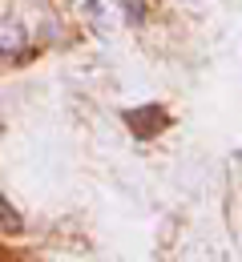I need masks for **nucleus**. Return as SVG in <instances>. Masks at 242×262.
I'll return each instance as SVG.
<instances>
[{
  "label": "nucleus",
  "mask_w": 242,
  "mask_h": 262,
  "mask_svg": "<svg viewBox=\"0 0 242 262\" xmlns=\"http://www.w3.org/2000/svg\"><path fill=\"white\" fill-rule=\"evenodd\" d=\"M125 121H129V129L138 133V137H153L158 129L170 125V113L158 109V105H149V109H134V113H125Z\"/></svg>",
  "instance_id": "nucleus-1"
},
{
  "label": "nucleus",
  "mask_w": 242,
  "mask_h": 262,
  "mask_svg": "<svg viewBox=\"0 0 242 262\" xmlns=\"http://www.w3.org/2000/svg\"><path fill=\"white\" fill-rule=\"evenodd\" d=\"M20 226H25V222H20V214H16V206H12L8 198L0 194V234H16Z\"/></svg>",
  "instance_id": "nucleus-2"
}]
</instances>
